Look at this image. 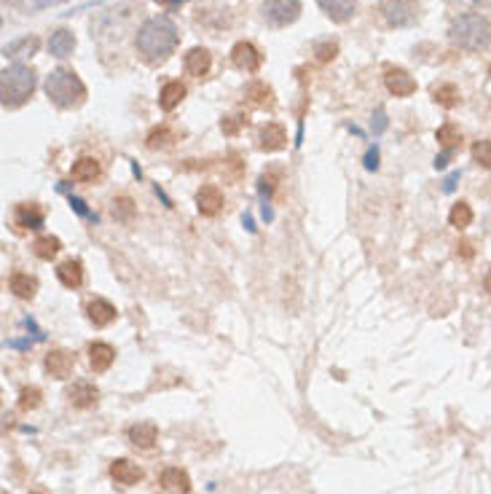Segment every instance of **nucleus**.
<instances>
[{"instance_id":"1","label":"nucleus","mask_w":491,"mask_h":494,"mask_svg":"<svg viewBox=\"0 0 491 494\" xmlns=\"http://www.w3.org/2000/svg\"><path fill=\"white\" fill-rule=\"evenodd\" d=\"M177 43H180V33H177L172 19H167V16L146 19L137 30V38H134L137 52L143 54V59L150 65H159L164 59H170L177 49Z\"/></svg>"},{"instance_id":"2","label":"nucleus","mask_w":491,"mask_h":494,"mask_svg":"<svg viewBox=\"0 0 491 494\" xmlns=\"http://www.w3.org/2000/svg\"><path fill=\"white\" fill-rule=\"evenodd\" d=\"M449 38L456 49L465 52H483L491 43V25L480 13H459L449 27Z\"/></svg>"},{"instance_id":"3","label":"nucleus","mask_w":491,"mask_h":494,"mask_svg":"<svg viewBox=\"0 0 491 494\" xmlns=\"http://www.w3.org/2000/svg\"><path fill=\"white\" fill-rule=\"evenodd\" d=\"M43 89H46V97H49L57 107H62V110L83 105V100H86V86H83V81H81L73 70H67V67L52 70V73L46 76Z\"/></svg>"},{"instance_id":"4","label":"nucleus","mask_w":491,"mask_h":494,"mask_svg":"<svg viewBox=\"0 0 491 494\" xmlns=\"http://www.w3.org/2000/svg\"><path fill=\"white\" fill-rule=\"evenodd\" d=\"M35 70L27 65H11L3 70L0 76V97H3V107H19L35 92Z\"/></svg>"},{"instance_id":"5","label":"nucleus","mask_w":491,"mask_h":494,"mask_svg":"<svg viewBox=\"0 0 491 494\" xmlns=\"http://www.w3.org/2000/svg\"><path fill=\"white\" fill-rule=\"evenodd\" d=\"M301 16V0H264V19L271 27H288Z\"/></svg>"},{"instance_id":"6","label":"nucleus","mask_w":491,"mask_h":494,"mask_svg":"<svg viewBox=\"0 0 491 494\" xmlns=\"http://www.w3.org/2000/svg\"><path fill=\"white\" fill-rule=\"evenodd\" d=\"M381 16L389 27H408L419 19V3L416 0H384Z\"/></svg>"},{"instance_id":"7","label":"nucleus","mask_w":491,"mask_h":494,"mask_svg":"<svg viewBox=\"0 0 491 494\" xmlns=\"http://www.w3.org/2000/svg\"><path fill=\"white\" fill-rule=\"evenodd\" d=\"M384 86L395 97H411L416 94V78L403 67H386L384 70Z\"/></svg>"},{"instance_id":"8","label":"nucleus","mask_w":491,"mask_h":494,"mask_svg":"<svg viewBox=\"0 0 491 494\" xmlns=\"http://www.w3.org/2000/svg\"><path fill=\"white\" fill-rule=\"evenodd\" d=\"M231 62H234V67L242 70V73H258L261 65H264V54L258 52L252 43L242 40V43H237V46L231 49Z\"/></svg>"},{"instance_id":"9","label":"nucleus","mask_w":491,"mask_h":494,"mask_svg":"<svg viewBox=\"0 0 491 494\" xmlns=\"http://www.w3.org/2000/svg\"><path fill=\"white\" fill-rule=\"evenodd\" d=\"M73 365H76V355L70 349H52L43 360V368L46 374L54 376V379H67L73 374Z\"/></svg>"},{"instance_id":"10","label":"nucleus","mask_w":491,"mask_h":494,"mask_svg":"<svg viewBox=\"0 0 491 494\" xmlns=\"http://www.w3.org/2000/svg\"><path fill=\"white\" fill-rule=\"evenodd\" d=\"M223 191L213 183H207V186H201L196 191V210H199L204 218H215V215L223 210Z\"/></svg>"},{"instance_id":"11","label":"nucleus","mask_w":491,"mask_h":494,"mask_svg":"<svg viewBox=\"0 0 491 494\" xmlns=\"http://www.w3.org/2000/svg\"><path fill=\"white\" fill-rule=\"evenodd\" d=\"M288 146V132L282 124H266L261 134H258V148L266 151V153H274V151H282Z\"/></svg>"},{"instance_id":"12","label":"nucleus","mask_w":491,"mask_h":494,"mask_svg":"<svg viewBox=\"0 0 491 494\" xmlns=\"http://www.w3.org/2000/svg\"><path fill=\"white\" fill-rule=\"evenodd\" d=\"M116 307L107 301V298H94V301H89V307H86V317H89V322H92L94 328H105V325H110V322L116 320Z\"/></svg>"},{"instance_id":"13","label":"nucleus","mask_w":491,"mask_h":494,"mask_svg":"<svg viewBox=\"0 0 491 494\" xmlns=\"http://www.w3.org/2000/svg\"><path fill=\"white\" fill-rule=\"evenodd\" d=\"M110 476H113V481L121 483V486H134V483L143 481V468L140 465H134L129 459H116L113 465H110Z\"/></svg>"},{"instance_id":"14","label":"nucleus","mask_w":491,"mask_h":494,"mask_svg":"<svg viewBox=\"0 0 491 494\" xmlns=\"http://www.w3.org/2000/svg\"><path fill=\"white\" fill-rule=\"evenodd\" d=\"M97 398H100V389L94 387L92 382H76L73 387L67 389V401L76 408H92Z\"/></svg>"},{"instance_id":"15","label":"nucleus","mask_w":491,"mask_h":494,"mask_svg":"<svg viewBox=\"0 0 491 494\" xmlns=\"http://www.w3.org/2000/svg\"><path fill=\"white\" fill-rule=\"evenodd\" d=\"M159 483L167 494H188L191 492V478H188L186 470H180V468H167L164 473H161Z\"/></svg>"},{"instance_id":"16","label":"nucleus","mask_w":491,"mask_h":494,"mask_svg":"<svg viewBox=\"0 0 491 494\" xmlns=\"http://www.w3.org/2000/svg\"><path fill=\"white\" fill-rule=\"evenodd\" d=\"M113 360H116V349L105 344V341H94L89 347V365H92L94 374H105L107 368L113 365Z\"/></svg>"},{"instance_id":"17","label":"nucleus","mask_w":491,"mask_h":494,"mask_svg":"<svg viewBox=\"0 0 491 494\" xmlns=\"http://www.w3.org/2000/svg\"><path fill=\"white\" fill-rule=\"evenodd\" d=\"M57 280L62 282L65 288H70V290L81 288V285H83V264H81L78 258L62 261V264L57 266Z\"/></svg>"},{"instance_id":"18","label":"nucleus","mask_w":491,"mask_h":494,"mask_svg":"<svg viewBox=\"0 0 491 494\" xmlns=\"http://www.w3.org/2000/svg\"><path fill=\"white\" fill-rule=\"evenodd\" d=\"M317 3L333 22H349L357 11V0H317Z\"/></svg>"},{"instance_id":"19","label":"nucleus","mask_w":491,"mask_h":494,"mask_svg":"<svg viewBox=\"0 0 491 494\" xmlns=\"http://www.w3.org/2000/svg\"><path fill=\"white\" fill-rule=\"evenodd\" d=\"M210 67H213V57H210V52H207V49L196 46V49H191V52L186 54V73H188V76L201 78V76H207V73H210Z\"/></svg>"},{"instance_id":"20","label":"nucleus","mask_w":491,"mask_h":494,"mask_svg":"<svg viewBox=\"0 0 491 494\" xmlns=\"http://www.w3.org/2000/svg\"><path fill=\"white\" fill-rule=\"evenodd\" d=\"M8 288H11V293L16 295V298L32 301L35 293H38V280L25 274V271H16V274H11V280H8Z\"/></svg>"},{"instance_id":"21","label":"nucleus","mask_w":491,"mask_h":494,"mask_svg":"<svg viewBox=\"0 0 491 494\" xmlns=\"http://www.w3.org/2000/svg\"><path fill=\"white\" fill-rule=\"evenodd\" d=\"M159 438V428L153 422H137L129 428V441L137 446V449H150Z\"/></svg>"},{"instance_id":"22","label":"nucleus","mask_w":491,"mask_h":494,"mask_svg":"<svg viewBox=\"0 0 491 494\" xmlns=\"http://www.w3.org/2000/svg\"><path fill=\"white\" fill-rule=\"evenodd\" d=\"M186 94H188L186 83H180V81H170V83H164V89H161V94H159L161 110H167V113L174 110V107L186 100Z\"/></svg>"},{"instance_id":"23","label":"nucleus","mask_w":491,"mask_h":494,"mask_svg":"<svg viewBox=\"0 0 491 494\" xmlns=\"http://www.w3.org/2000/svg\"><path fill=\"white\" fill-rule=\"evenodd\" d=\"M73 49H76V35H73L70 30H57L52 38H49V52H52V57H57V59L70 57Z\"/></svg>"},{"instance_id":"24","label":"nucleus","mask_w":491,"mask_h":494,"mask_svg":"<svg viewBox=\"0 0 491 494\" xmlns=\"http://www.w3.org/2000/svg\"><path fill=\"white\" fill-rule=\"evenodd\" d=\"M70 175H73L76 183H92V180L100 177V161L92 159V156H81V159L73 164Z\"/></svg>"},{"instance_id":"25","label":"nucleus","mask_w":491,"mask_h":494,"mask_svg":"<svg viewBox=\"0 0 491 494\" xmlns=\"http://www.w3.org/2000/svg\"><path fill=\"white\" fill-rule=\"evenodd\" d=\"M13 220L19 228H40L43 226V210L38 204H19L13 213Z\"/></svg>"},{"instance_id":"26","label":"nucleus","mask_w":491,"mask_h":494,"mask_svg":"<svg viewBox=\"0 0 491 494\" xmlns=\"http://www.w3.org/2000/svg\"><path fill=\"white\" fill-rule=\"evenodd\" d=\"M38 49H40L38 35H25V38L8 43V46L3 49V54H6V57H11V59H19V57H32Z\"/></svg>"},{"instance_id":"27","label":"nucleus","mask_w":491,"mask_h":494,"mask_svg":"<svg viewBox=\"0 0 491 494\" xmlns=\"http://www.w3.org/2000/svg\"><path fill=\"white\" fill-rule=\"evenodd\" d=\"M59 250H62V242H59V237H52V234L38 237L32 242V253L38 255L40 261H52V258H57Z\"/></svg>"},{"instance_id":"28","label":"nucleus","mask_w":491,"mask_h":494,"mask_svg":"<svg viewBox=\"0 0 491 494\" xmlns=\"http://www.w3.org/2000/svg\"><path fill=\"white\" fill-rule=\"evenodd\" d=\"M432 100L443 107H456L459 100H462V94H459V89L454 83H435L432 86Z\"/></svg>"},{"instance_id":"29","label":"nucleus","mask_w":491,"mask_h":494,"mask_svg":"<svg viewBox=\"0 0 491 494\" xmlns=\"http://www.w3.org/2000/svg\"><path fill=\"white\" fill-rule=\"evenodd\" d=\"M134 213H137V207H134V201L129 199V196H116V199L110 201V215H113L119 223H132Z\"/></svg>"},{"instance_id":"30","label":"nucleus","mask_w":491,"mask_h":494,"mask_svg":"<svg viewBox=\"0 0 491 494\" xmlns=\"http://www.w3.org/2000/svg\"><path fill=\"white\" fill-rule=\"evenodd\" d=\"M449 223L454 228H467L473 223V207L467 201H456L451 207V213H449Z\"/></svg>"},{"instance_id":"31","label":"nucleus","mask_w":491,"mask_h":494,"mask_svg":"<svg viewBox=\"0 0 491 494\" xmlns=\"http://www.w3.org/2000/svg\"><path fill=\"white\" fill-rule=\"evenodd\" d=\"M244 94H247V100H250L252 105H261V107L271 105V89L266 86L264 81H252L250 86L244 89Z\"/></svg>"},{"instance_id":"32","label":"nucleus","mask_w":491,"mask_h":494,"mask_svg":"<svg viewBox=\"0 0 491 494\" xmlns=\"http://www.w3.org/2000/svg\"><path fill=\"white\" fill-rule=\"evenodd\" d=\"M435 137H438V143L443 148H446V151H456V148L462 146V134H459V129H456V127H454V124H443V127H440L438 129V134H435Z\"/></svg>"},{"instance_id":"33","label":"nucleus","mask_w":491,"mask_h":494,"mask_svg":"<svg viewBox=\"0 0 491 494\" xmlns=\"http://www.w3.org/2000/svg\"><path fill=\"white\" fill-rule=\"evenodd\" d=\"M40 398H43V392H40L38 387H25L22 392H19L16 406H19V411L30 414V411H35V408L40 406Z\"/></svg>"},{"instance_id":"34","label":"nucleus","mask_w":491,"mask_h":494,"mask_svg":"<svg viewBox=\"0 0 491 494\" xmlns=\"http://www.w3.org/2000/svg\"><path fill=\"white\" fill-rule=\"evenodd\" d=\"M172 140H174L172 129H167V127H159V129H153V132L148 134L146 146L150 148V151H156V148H167L170 143H172Z\"/></svg>"},{"instance_id":"35","label":"nucleus","mask_w":491,"mask_h":494,"mask_svg":"<svg viewBox=\"0 0 491 494\" xmlns=\"http://www.w3.org/2000/svg\"><path fill=\"white\" fill-rule=\"evenodd\" d=\"M314 54H317L319 65H328V62L336 59V54H338V43L336 40H319L317 46H314Z\"/></svg>"},{"instance_id":"36","label":"nucleus","mask_w":491,"mask_h":494,"mask_svg":"<svg viewBox=\"0 0 491 494\" xmlns=\"http://www.w3.org/2000/svg\"><path fill=\"white\" fill-rule=\"evenodd\" d=\"M473 161L480 164V167H486V170H491V140H478L473 146Z\"/></svg>"},{"instance_id":"37","label":"nucleus","mask_w":491,"mask_h":494,"mask_svg":"<svg viewBox=\"0 0 491 494\" xmlns=\"http://www.w3.org/2000/svg\"><path fill=\"white\" fill-rule=\"evenodd\" d=\"M220 127H223V132L234 137V134H239L242 127H247V116H226L220 121Z\"/></svg>"},{"instance_id":"38","label":"nucleus","mask_w":491,"mask_h":494,"mask_svg":"<svg viewBox=\"0 0 491 494\" xmlns=\"http://www.w3.org/2000/svg\"><path fill=\"white\" fill-rule=\"evenodd\" d=\"M279 183V170H268V172L261 175V191H264L266 196H271V191L277 188Z\"/></svg>"},{"instance_id":"39","label":"nucleus","mask_w":491,"mask_h":494,"mask_svg":"<svg viewBox=\"0 0 491 494\" xmlns=\"http://www.w3.org/2000/svg\"><path fill=\"white\" fill-rule=\"evenodd\" d=\"M384 129H386V116H384V110H376V116H373V132L381 134Z\"/></svg>"},{"instance_id":"40","label":"nucleus","mask_w":491,"mask_h":494,"mask_svg":"<svg viewBox=\"0 0 491 494\" xmlns=\"http://www.w3.org/2000/svg\"><path fill=\"white\" fill-rule=\"evenodd\" d=\"M456 253L462 255V258H467V261H470V258H473V245H470V242H459V245H456Z\"/></svg>"},{"instance_id":"41","label":"nucleus","mask_w":491,"mask_h":494,"mask_svg":"<svg viewBox=\"0 0 491 494\" xmlns=\"http://www.w3.org/2000/svg\"><path fill=\"white\" fill-rule=\"evenodd\" d=\"M159 6H167V8H177L180 3H186V0H156Z\"/></svg>"},{"instance_id":"42","label":"nucleus","mask_w":491,"mask_h":494,"mask_svg":"<svg viewBox=\"0 0 491 494\" xmlns=\"http://www.w3.org/2000/svg\"><path fill=\"white\" fill-rule=\"evenodd\" d=\"M59 3H65V0H35V6H38V8H46V6H59Z\"/></svg>"},{"instance_id":"43","label":"nucleus","mask_w":491,"mask_h":494,"mask_svg":"<svg viewBox=\"0 0 491 494\" xmlns=\"http://www.w3.org/2000/svg\"><path fill=\"white\" fill-rule=\"evenodd\" d=\"M368 170H376V151L368 153Z\"/></svg>"},{"instance_id":"44","label":"nucleus","mask_w":491,"mask_h":494,"mask_svg":"<svg viewBox=\"0 0 491 494\" xmlns=\"http://www.w3.org/2000/svg\"><path fill=\"white\" fill-rule=\"evenodd\" d=\"M483 288H486V293L491 295V271L486 274V280H483Z\"/></svg>"},{"instance_id":"45","label":"nucleus","mask_w":491,"mask_h":494,"mask_svg":"<svg viewBox=\"0 0 491 494\" xmlns=\"http://www.w3.org/2000/svg\"><path fill=\"white\" fill-rule=\"evenodd\" d=\"M32 494H40V492H32Z\"/></svg>"},{"instance_id":"46","label":"nucleus","mask_w":491,"mask_h":494,"mask_svg":"<svg viewBox=\"0 0 491 494\" xmlns=\"http://www.w3.org/2000/svg\"><path fill=\"white\" fill-rule=\"evenodd\" d=\"M3 494H6V492H3Z\"/></svg>"}]
</instances>
